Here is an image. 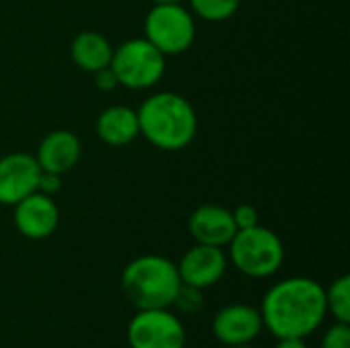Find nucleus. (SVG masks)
Returning <instances> with one entry per match:
<instances>
[{"label":"nucleus","mask_w":350,"mask_h":348,"mask_svg":"<svg viewBox=\"0 0 350 348\" xmlns=\"http://www.w3.org/2000/svg\"><path fill=\"white\" fill-rule=\"evenodd\" d=\"M262 326L279 338H308L326 320L324 287L310 277H289L275 283L260 302Z\"/></svg>","instance_id":"nucleus-1"},{"label":"nucleus","mask_w":350,"mask_h":348,"mask_svg":"<svg viewBox=\"0 0 350 348\" xmlns=\"http://www.w3.org/2000/svg\"><path fill=\"white\" fill-rule=\"evenodd\" d=\"M139 135L152 146L178 152L187 148L197 135V113L193 105L178 92H156L148 96L137 109Z\"/></svg>","instance_id":"nucleus-2"},{"label":"nucleus","mask_w":350,"mask_h":348,"mask_svg":"<svg viewBox=\"0 0 350 348\" xmlns=\"http://www.w3.org/2000/svg\"><path fill=\"white\" fill-rule=\"evenodd\" d=\"M178 287L176 263L160 254L137 256L121 273V289L135 310L170 308Z\"/></svg>","instance_id":"nucleus-3"},{"label":"nucleus","mask_w":350,"mask_h":348,"mask_svg":"<svg viewBox=\"0 0 350 348\" xmlns=\"http://www.w3.org/2000/svg\"><path fill=\"white\" fill-rule=\"evenodd\" d=\"M228 248V260L238 273L250 279L273 277L285 260V246L281 238L260 224L248 230H238Z\"/></svg>","instance_id":"nucleus-4"},{"label":"nucleus","mask_w":350,"mask_h":348,"mask_svg":"<svg viewBox=\"0 0 350 348\" xmlns=\"http://www.w3.org/2000/svg\"><path fill=\"white\" fill-rule=\"evenodd\" d=\"M109 66L121 86L129 90H146L162 80L166 72V55L146 37H137L113 49Z\"/></svg>","instance_id":"nucleus-5"},{"label":"nucleus","mask_w":350,"mask_h":348,"mask_svg":"<svg viewBox=\"0 0 350 348\" xmlns=\"http://www.w3.org/2000/svg\"><path fill=\"white\" fill-rule=\"evenodd\" d=\"M146 39L166 57L185 53L197 35L195 18L183 4H154L144 21Z\"/></svg>","instance_id":"nucleus-6"},{"label":"nucleus","mask_w":350,"mask_h":348,"mask_svg":"<svg viewBox=\"0 0 350 348\" xmlns=\"http://www.w3.org/2000/svg\"><path fill=\"white\" fill-rule=\"evenodd\" d=\"M127 343L131 348H185L187 330L170 308L137 310L127 324Z\"/></svg>","instance_id":"nucleus-7"},{"label":"nucleus","mask_w":350,"mask_h":348,"mask_svg":"<svg viewBox=\"0 0 350 348\" xmlns=\"http://www.w3.org/2000/svg\"><path fill=\"white\" fill-rule=\"evenodd\" d=\"M262 330L258 308L248 304H228L211 320V334L224 347L252 345Z\"/></svg>","instance_id":"nucleus-8"},{"label":"nucleus","mask_w":350,"mask_h":348,"mask_svg":"<svg viewBox=\"0 0 350 348\" xmlns=\"http://www.w3.org/2000/svg\"><path fill=\"white\" fill-rule=\"evenodd\" d=\"M228 265H230V260H228V254L224 252V248L195 244L176 263V271H178L180 283L205 291L224 279Z\"/></svg>","instance_id":"nucleus-9"},{"label":"nucleus","mask_w":350,"mask_h":348,"mask_svg":"<svg viewBox=\"0 0 350 348\" xmlns=\"http://www.w3.org/2000/svg\"><path fill=\"white\" fill-rule=\"evenodd\" d=\"M12 222L16 232L29 240H45L59 226V209L49 195L39 191L27 195L18 203L12 205Z\"/></svg>","instance_id":"nucleus-10"},{"label":"nucleus","mask_w":350,"mask_h":348,"mask_svg":"<svg viewBox=\"0 0 350 348\" xmlns=\"http://www.w3.org/2000/svg\"><path fill=\"white\" fill-rule=\"evenodd\" d=\"M39 164L35 156L12 152L0 158V205H14L37 191Z\"/></svg>","instance_id":"nucleus-11"},{"label":"nucleus","mask_w":350,"mask_h":348,"mask_svg":"<svg viewBox=\"0 0 350 348\" xmlns=\"http://www.w3.org/2000/svg\"><path fill=\"white\" fill-rule=\"evenodd\" d=\"M189 232L197 244L226 248L236 236L238 228L234 224L232 211L224 205L205 203L197 207L189 217Z\"/></svg>","instance_id":"nucleus-12"},{"label":"nucleus","mask_w":350,"mask_h":348,"mask_svg":"<svg viewBox=\"0 0 350 348\" xmlns=\"http://www.w3.org/2000/svg\"><path fill=\"white\" fill-rule=\"evenodd\" d=\"M80 154H82V144L78 135L68 129H55L41 139L35 160L41 170L66 174L78 164Z\"/></svg>","instance_id":"nucleus-13"},{"label":"nucleus","mask_w":350,"mask_h":348,"mask_svg":"<svg viewBox=\"0 0 350 348\" xmlns=\"http://www.w3.org/2000/svg\"><path fill=\"white\" fill-rule=\"evenodd\" d=\"M96 135L100 142L109 146H127L139 135V123H137V111L125 105H113L107 107L96 117Z\"/></svg>","instance_id":"nucleus-14"},{"label":"nucleus","mask_w":350,"mask_h":348,"mask_svg":"<svg viewBox=\"0 0 350 348\" xmlns=\"http://www.w3.org/2000/svg\"><path fill=\"white\" fill-rule=\"evenodd\" d=\"M70 55L80 70L94 74L96 70L111 64L113 47L105 35L96 31H82L74 37L70 45Z\"/></svg>","instance_id":"nucleus-15"},{"label":"nucleus","mask_w":350,"mask_h":348,"mask_svg":"<svg viewBox=\"0 0 350 348\" xmlns=\"http://www.w3.org/2000/svg\"><path fill=\"white\" fill-rule=\"evenodd\" d=\"M326 295V312L334 318V322L350 324V277L342 275L324 289Z\"/></svg>","instance_id":"nucleus-16"},{"label":"nucleus","mask_w":350,"mask_h":348,"mask_svg":"<svg viewBox=\"0 0 350 348\" xmlns=\"http://www.w3.org/2000/svg\"><path fill=\"white\" fill-rule=\"evenodd\" d=\"M197 16L209 23L228 21L240 8V0H189Z\"/></svg>","instance_id":"nucleus-17"},{"label":"nucleus","mask_w":350,"mask_h":348,"mask_svg":"<svg viewBox=\"0 0 350 348\" xmlns=\"http://www.w3.org/2000/svg\"><path fill=\"white\" fill-rule=\"evenodd\" d=\"M205 306V295H203V289H197V287H191V285H185L180 283L174 299H172V306L170 308H176L180 314H197L201 308Z\"/></svg>","instance_id":"nucleus-18"},{"label":"nucleus","mask_w":350,"mask_h":348,"mask_svg":"<svg viewBox=\"0 0 350 348\" xmlns=\"http://www.w3.org/2000/svg\"><path fill=\"white\" fill-rule=\"evenodd\" d=\"M320 348H350V326L334 322L322 336Z\"/></svg>","instance_id":"nucleus-19"},{"label":"nucleus","mask_w":350,"mask_h":348,"mask_svg":"<svg viewBox=\"0 0 350 348\" xmlns=\"http://www.w3.org/2000/svg\"><path fill=\"white\" fill-rule=\"evenodd\" d=\"M232 217H234V224H236L238 230H248V228L258 226V211H256V207L250 205V203L238 205V207L232 211Z\"/></svg>","instance_id":"nucleus-20"},{"label":"nucleus","mask_w":350,"mask_h":348,"mask_svg":"<svg viewBox=\"0 0 350 348\" xmlns=\"http://www.w3.org/2000/svg\"><path fill=\"white\" fill-rule=\"evenodd\" d=\"M59 189H62V174L47 172V170L39 172V180H37V191L39 193L53 197L55 193H59Z\"/></svg>","instance_id":"nucleus-21"},{"label":"nucleus","mask_w":350,"mask_h":348,"mask_svg":"<svg viewBox=\"0 0 350 348\" xmlns=\"http://www.w3.org/2000/svg\"><path fill=\"white\" fill-rule=\"evenodd\" d=\"M94 84L103 92H111V90H115L119 86V80H117L113 68L111 66H105V68H100V70L94 72Z\"/></svg>","instance_id":"nucleus-22"},{"label":"nucleus","mask_w":350,"mask_h":348,"mask_svg":"<svg viewBox=\"0 0 350 348\" xmlns=\"http://www.w3.org/2000/svg\"><path fill=\"white\" fill-rule=\"evenodd\" d=\"M275 348H308L306 338H279Z\"/></svg>","instance_id":"nucleus-23"},{"label":"nucleus","mask_w":350,"mask_h":348,"mask_svg":"<svg viewBox=\"0 0 350 348\" xmlns=\"http://www.w3.org/2000/svg\"><path fill=\"white\" fill-rule=\"evenodd\" d=\"M185 0H154V4H183Z\"/></svg>","instance_id":"nucleus-24"},{"label":"nucleus","mask_w":350,"mask_h":348,"mask_svg":"<svg viewBox=\"0 0 350 348\" xmlns=\"http://www.w3.org/2000/svg\"><path fill=\"white\" fill-rule=\"evenodd\" d=\"M226 348H256V347H252V345H238V347H226Z\"/></svg>","instance_id":"nucleus-25"}]
</instances>
